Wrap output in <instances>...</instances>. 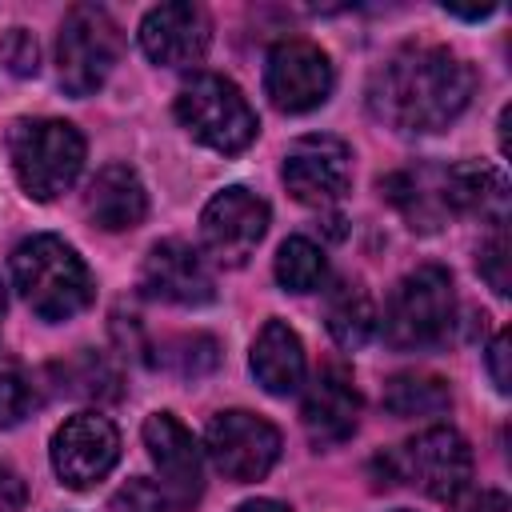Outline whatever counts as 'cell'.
Listing matches in <instances>:
<instances>
[{"mask_svg":"<svg viewBox=\"0 0 512 512\" xmlns=\"http://www.w3.org/2000/svg\"><path fill=\"white\" fill-rule=\"evenodd\" d=\"M328 332L340 348H364L376 332V308H372V296L356 284V280H340L332 292H328Z\"/></svg>","mask_w":512,"mask_h":512,"instance_id":"44dd1931","label":"cell"},{"mask_svg":"<svg viewBox=\"0 0 512 512\" xmlns=\"http://www.w3.org/2000/svg\"><path fill=\"white\" fill-rule=\"evenodd\" d=\"M236 512H292L288 504H280V500H268V496H256V500H244Z\"/></svg>","mask_w":512,"mask_h":512,"instance_id":"d6a6232c","label":"cell"},{"mask_svg":"<svg viewBox=\"0 0 512 512\" xmlns=\"http://www.w3.org/2000/svg\"><path fill=\"white\" fill-rule=\"evenodd\" d=\"M36 404V392H32V380L24 372V364L8 352H0V428H12L20 424Z\"/></svg>","mask_w":512,"mask_h":512,"instance_id":"d4e9b609","label":"cell"},{"mask_svg":"<svg viewBox=\"0 0 512 512\" xmlns=\"http://www.w3.org/2000/svg\"><path fill=\"white\" fill-rule=\"evenodd\" d=\"M396 512H408V508H396Z\"/></svg>","mask_w":512,"mask_h":512,"instance_id":"e575fe53","label":"cell"},{"mask_svg":"<svg viewBox=\"0 0 512 512\" xmlns=\"http://www.w3.org/2000/svg\"><path fill=\"white\" fill-rule=\"evenodd\" d=\"M220 352H216V340L212 336H192V340H180V372L184 376H204L208 368H216Z\"/></svg>","mask_w":512,"mask_h":512,"instance_id":"f1b7e54d","label":"cell"},{"mask_svg":"<svg viewBox=\"0 0 512 512\" xmlns=\"http://www.w3.org/2000/svg\"><path fill=\"white\" fill-rule=\"evenodd\" d=\"M4 64L16 72V76H36L40 68V48H36V36L28 28H12L4 36Z\"/></svg>","mask_w":512,"mask_h":512,"instance_id":"83f0119b","label":"cell"},{"mask_svg":"<svg viewBox=\"0 0 512 512\" xmlns=\"http://www.w3.org/2000/svg\"><path fill=\"white\" fill-rule=\"evenodd\" d=\"M452 316H456L452 276L440 264H424L392 288V296L384 304V320H376V324L392 348L424 352V348H436L448 340Z\"/></svg>","mask_w":512,"mask_h":512,"instance_id":"3957f363","label":"cell"},{"mask_svg":"<svg viewBox=\"0 0 512 512\" xmlns=\"http://www.w3.org/2000/svg\"><path fill=\"white\" fill-rule=\"evenodd\" d=\"M372 112L396 132H440L472 100V68L440 44H404L372 80Z\"/></svg>","mask_w":512,"mask_h":512,"instance_id":"6da1fadb","label":"cell"},{"mask_svg":"<svg viewBox=\"0 0 512 512\" xmlns=\"http://www.w3.org/2000/svg\"><path fill=\"white\" fill-rule=\"evenodd\" d=\"M12 284L40 320H72L92 304V272L60 236H32L12 252Z\"/></svg>","mask_w":512,"mask_h":512,"instance_id":"7a4b0ae2","label":"cell"},{"mask_svg":"<svg viewBox=\"0 0 512 512\" xmlns=\"http://www.w3.org/2000/svg\"><path fill=\"white\" fill-rule=\"evenodd\" d=\"M328 276L324 252L308 240V236H288L276 252V280L288 292H316Z\"/></svg>","mask_w":512,"mask_h":512,"instance_id":"603a6c76","label":"cell"},{"mask_svg":"<svg viewBox=\"0 0 512 512\" xmlns=\"http://www.w3.org/2000/svg\"><path fill=\"white\" fill-rule=\"evenodd\" d=\"M208 16L196 4H160L140 20V48L148 60L168 68H188L208 52Z\"/></svg>","mask_w":512,"mask_h":512,"instance_id":"9a60e30c","label":"cell"},{"mask_svg":"<svg viewBox=\"0 0 512 512\" xmlns=\"http://www.w3.org/2000/svg\"><path fill=\"white\" fill-rule=\"evenodd\" d=\"M0 316H4V288H0Z\"/></svg>","mask_w":512,"mask_h":512,"instance_id":"836d02e7","label":"cell"},{"mask_svg":"<svg viewBox=\"0 0 512 512\" xmlns=\"http://www.w3.org/2000/svg\"><path fill=\"white\" fill-rule=\"evenodd\" d=\"M252 376L264 392L288 396L304 384V348L284 320H268L252 344Z\"/></svg>","mask_w":512,"mask_h":512,"instance_id":"d6986e66","label":"cell"},{"mask_svg":"<svg viewBox=\"0 0 512 512\" xmlns=\"http://www.w3.org/2000/svg\"><path fill=\"white\" fill-rule=\"evenodd\" d=\"M512 348V336H508V328H500L496 336H492V344H488V372H492V384H496V392H508L512 388V376H508V352Z\"/></svg>","mask_w":512,"mask_h":512,"instance_id":"f546056e","label":"cell"},{"mask_svg":"<svg viewBox=\"0 0 512 512\" xmlns=\"http://www.w3.org/2000/svg\"><path fill=\"white\" fill-rule=\"evenodd\" d=\"M84 208H88L92 224H100L104 232H124V228H136L144 220L148 192L128 164H108L92 176Z\"/></svg>","mask_w":512,"mask_h":512,"instance_id":"e0dca14e","label":"cell"},{"mask_svg":"<svg viewBox=\"0 0 512 512\" xmlns=\"http://www.w3.org/2000/svg\"><path fill=\"white\" fill-rule=\"evenodd\" d=\"M204 448H208L212 464L228 480L248 484V480L268 476V468L276 464V456H280V432L264 416L236 408V412H220V416L208 420Z\"/></svg>","mask_w":512,"mask_h":512,"instance_id":"9c48e42d","label":"cell"},{"mask_svg":"<svg viewBox=\"0 0 512 512\" xmlns=\"http://www.w3.org/2000/svg\"><path fill=\"white\" fill-rule=\"evenodd\" d=\"M464 512H508V496L504 492H480Z\"/></svg>","mask_w":512,"mask_h":512,"instance_id":"1f68e13d","label":"cell"},{"mask_svg":"<svg viewBox=\"0 0 512 512\" xmlns=\"http://www.w3.org/2000/svg\"><path fill=\"white\" fill-rule=\"evenodd\" d=\"M268 232V204L248 192V188H224L216 192L204 212H200V240H204V252L224 264V268H240L256 244L264 240Z\"/></svg>","mask_w":512,"mask_h":512,"instance_id":"ba28073f","label":"cell"},{"mask_svg":"<svg viewBox=\"0 0 512 512\" xmlns=\"http://www.w3.org/2000/svg\"><path fill=\"white\" fill-rule=\"evenodd\" d=\"M476 268H480V276L488 280V288L496 296H508V232H504V224H496L492 236L480 244Z\"/></svg>","mask_w":512,"mask_h":512,"instance_id":"484cf974","label":"cell"},{"mask_svg":"<svg viewBox=\"0 0 512 512\" xmlns=\"http://www.w3.org/2000/svg\"><path fill=\"white\" fill-rule=\"evenodd\" d=\"M380 192L408 216L412 228H424L432 232L440 220H444V192H440V172L428 176V172H392L380 180Z\"/></svg>","mask_w":512,"mask_h":512,"instance_id":"ffe728a7","label":"cell"},{"mask_svg":"<svg viewBox=\"0 0 512 512\" xmlns=\"http://www.w3.org/2000/svg\"><path fill=\"white\" fill-rule=\"evenodd\" d=\"M304 432L316 448H336L356 432L360 420V392L352 388V380L340 368H324L312 388L304 392V408H300Z\"/></svg>","mask_w":512,"mask_h":512,"instance_id":"2e32d148","label":"cell"},{"mask_svg":"<svg viewBox=\"0 0 512 512\" xmlns=\"http://www.w3.org/2000/svg\"><path fill=\"white\" fill-rule=\"evenodd\" d=\"M144 448L160 472L164 500L188 512L204 492V460L192 432L172 412H152L144 420Z\"/></svg>","mask_w":512,"mask_h":512,"instance_id":"4fadbf2b","label":"cell"},{"mask_svg":"<svg viewBox=\"0 0 512 512\" xmlns=\"http://www.w3.org/2000/svg\"><path fill=\"white\" fill-rule=\"evenodd\" d=\"M120 60V28L100 4L68 8L56 40V76L68 96H92L104 88Z\"/></svg>","mask_w":512,"mask_h":512,"instance_id":"52a82bcc","label":"cell"},{"mask_svg":"<svg viewBox=\"0 0 512 512\" xmlns=\"http://www.w3.org/2000/svg\"><path fill=\"white\" fill-rule=\"evenodd\" d=\"M144 292L168 304H184V308H200L216 296L212 288V272L200 260V252H192L184 240H160L148 248L144 256Z\"/></svg>","mask_w":512,"mask_h":512,"instance_id":"5bb4252c","label":"cell"},{"mask_svg":"<svg viewBox=\"0 0 512 512\" xmlns=\"http://www.w3.org/2000/svg\"><path fill=\"white\" fill-rule=\"evenodd\" d=\"M60 376L68 380V392L72 396H92V400H116L120 396L116 368L104 356H96V352H80L76 360H68L60 368Z\"/></svg>","mask_w":512,"mask_h":512,"instance_id":"cb8c5ba5","label":"cell"},{"mask_svg":"<svg viewBox=\"0 0 512 512\" xmlns=\"http://www.w3.org/2000/svg\"><path fill=\"white\" fill-rule=\"evenodd\" d=\"M164 504H168L164 492L152 480L136 476L124 488H116V496L108 500V512H164Z\"/></svg>","mask_w":512,"mask_h":512,"instance_id":"4316f807","label":"cell"},{"mask_svg":"<svg viewBox=\"0 0 512 512\" xmlns=\"http://www.w3.org/2000/svg\"><path fill=\"white\" fill-rule=\"evenodd\" d=\"M120 460V432L100 412L68 416L52 436V468L68 488H92Z\"/></svg>","mask_w":512,"mask_h":512,"instance_id":"7c38bea8","label":"cell"},{"mask_svg":"<svg viewBox=\"0 0 512 512\" xmlns=\"http://www.w3.org/2000/svg\"><path fill=\"white\" fill-rule=\"evenodd\" d=\"M176 120L188 128L192 140L224 156L244 152L260 132V120L252 104L244 100V92L228 76H216V72H200L180 88Z\"/></svg>","mask_w":512,"mask_h":512,"instance_id":"5b68a950","label":"cell"},{"mask_svg":"<svg viewBox=\"0 0 512 512\" xmlns=\"http://www.w3.org/2000/svg\"><path fill=\"white\" fill-rule=\"evenodd\" d=\"M380 484H412L432 500H456L472 480V448L456 428H424L400 448L376 456Z\"/></svg>","mask_w":512,"mask_h":512,"instance_id":"277c9868","label":"cell"},{"mask_svg":"<svg viewBox=\"0 0 512 512\" xmlns=\"http://www.w3.org/2000/svg\"><path fill=\"white\" fill-rule=\"evenodd\" d=\"M24 504H28L24 480H20L12 468L0 464V512H24Z\"/></svg>","mask_w":512,"mask_h":512,"instance_id":"4dcf8cb0","label":"cell"},{"mask_svg":"<svg viewBox=\"0 0 512 512\" xmlns=\"http://www.w3.org/2000/svg\"><path fill=\"white\" fill-rule=\"evenodd\" d=\"M264 92L280 112H312L332 92V64L312 40H280L264 64Z\"/></svg>","mask_w":512,"mask_h":512,"instance_id":"8fae6325","label":"cell"},{"mask_svg":"<svg viewBox=\"0 0 512 512\" xmlns=\"http://www.w3.org/2000/svg\"><path fill=\"white\" fill-rule=\"evenodd\" d=\"M384 408L392 416H440L452 408V392L440 376L432 372H396L388 384H384Z\"/></svg>","mask_w":512,"mask_h":512,"instance_id":"7402d4cb","label":"cell"},{"mask_svg":"<svg viewBox=\"0 0 512 512\" xmlns=\"http://www.w3.org/2000/svg\"><path fill=\"white\" fill-rule=\"evenodd\" d=\"M12 172L32 200H56L84 164V136L68 120H20L8 140Z\"/></svg>","mask_w":512,"mask_h":512,"instance_id":"8992f818","label":"cell"},{"mask_svg":"<svg viewBox=\"0 0 512 512\" xmlns=\"http://www.w3.org/2000/svg\"><path fill=\"white\" fill-rule=\"evenodd\" d=\"M440 192H444V208L460 212V216H480L492 228L504 224L508 212V184L496 168L488 164H456L448 172H440Z\"/></svg>","mask_w":512,"mask_h":512,"instance_id":"ac0fdd59","label":"cell"},{"mask_svg":"<svg viewBox=\"0 0 512 512\" xmlns=\"http://www.w3.org/2000/svg\"><path fill=\"white\" fill-rule=\"evenodd\" d=\"M284 184L308 208H332L352 184V148L340 136H300L284 152Z\"/></svg>","mask_w":512,"mask_h":512,"instance_id":"30bf717a","label":"cell"}]
</instances>
